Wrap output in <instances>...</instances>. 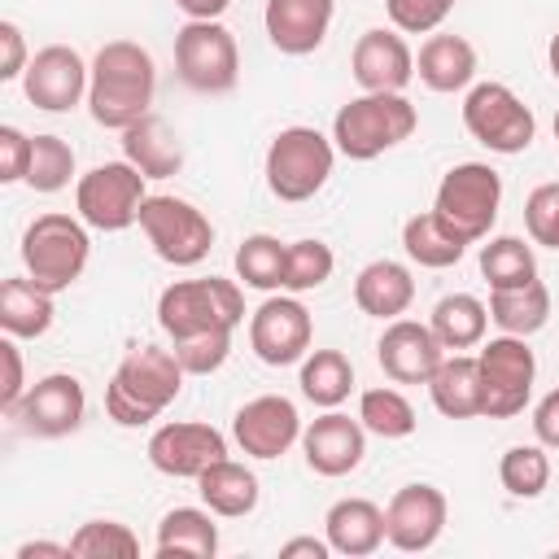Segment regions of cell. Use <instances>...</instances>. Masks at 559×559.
I'll return each instance as SVG.
<instances>
[{"label": "cell", "instance_id": "13", "mask_svg": "<svg viewBox=\"0 0 559 559\" xmlns=\"http://www.w3.org/2000/svg\"><path fill=\"white\" fill-rule=\"evenodd\" d=\"M314 341V319L297 301V293H271L253 314H249V349L266 367H293L310 354Z\"/></svg>", "mask_w": 559, "mask_h": 559}, {"label": "cell", "instance_id": "50", "mask_svg": "<svg viewBox=\"0 0 559 559\" xmlns=\"http://www.w3.org/2000/svg\"><path fill=\"white\" fill-rule=\"evenodd\" d=\"M175 9L188 17V22H214L231 9V0H175Z\"/></svg>", "mask_w": 559, "mask_h": 559}, {"label": "cell", "instance_id": "10", "mask_svg": "<svg viewBox=\"0 0 559 559\" xmlns=\"http://www.w3.org/2000/svg\"><path fill=\"white\" fill-rule=\"evenodd\" d=\"M175 70L179 83L201 96H223L240 79V48L236 35L214 22H183L175 31Z\"/></svg>", "mask_w": 559, "mask_h": 559}, {"label": "cell", "instance_id": "33", "mask_svg": "<svg viewBox=\"0 0 559 559\" xmlns=\"http://www.w3.org/2000/svg\"><path fill=\"white\" fill-rule=\"evenodd\" d=\"M402 249H406V258L415 266L445 271V266H454L467 253V240L459 231H450L432 210H424V214H411L402 223Z\"/></svg>", "mask_w": 559, "mask_h": 559}, {"label": "cell", "instance_id": "41", "mask_svg": "<svg viewBox=\"0 0 559 559\" xmlns=\"http://www.w3.org/2000/svg\"><path fill=\"white\" fill-rule=\"evenodd\" d=\"M70 179H74V148L61 135H35L26 183L35 192H61Z\"/></svg>", "mask_w": 559, "mask_h": 559}, {"label": "cell", "instance_id": "27", "mask_svg": "<svg viewBox=\"0 0 559 559\" xmlns=\"http://www.w3.org/2000/svg\"><path fill=\"white\" fill-rule=\"evenodd\" d=\"M153 555L162 559H214L218 555V524L214 511L201 507H175L157 520V537H153Z\"/></svg>", "mask_w": 559, "mask_h": 559}, {"label": "cell", "instance_id": "45", "mask_svg": "<svg viewBox=\"0 0 559 559\" xmlns=\"http://www.w3.org/2000/svg\"><path fill=\"white\" fill-rule=\"evenodd\" d=\"M31 144L35 135H26L22 127H0V183H26L31 170Z\"/></svg>", "mask_w": 559, "mask_h": 559}, {"label": "cell", "instance_id": "47", "mask_svg": "<svg viewBox=\"0 0 559 559\" xmlns=\"http://www.w3.org/2000/svg\"><path fill=\"white\" fill-rule=\"evenodd\" d=\"M26 66H31V57H26L22 26L17 22H0V79L13 83V79L26 74Z\"/></svg>", "mask_w": 559, "mask_h": 559}, {"label": "cell", "instance_id": "1", "mask_svg": "<svg viewBox=\"0 0 559 559\" xmlns=\"http://www.w3.org/2000/svg\"><path fill=\"white\" fill-rule=\"evenodd\" d=\"M157 96V66L148 48L135 39H109L92 57V83H87V109L92 122L105 131H127L144 114H153Z\"/></svg>", "mask_w": 559, "mask_h": 559}, {"label": "cell", "instance_id": "51", "mask_svg": "<svg viewBox=\"0 0 559 559\" xmlns=\"http://www.w3.org/2000/svg\"><path fill=\"white\" fill-rule=\"evenodd\" d=\"M13 559H74V555H70V542H22Z\"/></svg>", "mask_w": 559, "mask_h": 559}, {"label": "cell", "instance_id": "34", "mask_svg": "<svg viewBox=\"0 0 559 559\" xmlns=\"http://www.w3.org/2000/svg\"><path fill=\"white\" fill-rule=\"evenodd\" d=\"M297 384H301L306 402H314L323 411H336L349 397V389H354V362L341 349H310L301 358Z\"/></svg>", "mask_w": 559, "mask_h": 559}, {"label": "cell", "instance_id": "18", "mask_svg": "<svg viewBox=\"0 0 559 559\" xmlns=\"http://www.w3.org/2000/svg\"><path fill=\"white\" fill-rule=\"evenodd\" d=\"M445 515H450V502L437 485H428V480L402 485L384 507V537L393 550L419 555V550L437 546V537L445 533Z\"/></svg>", "mask_w": 559, "mask_h": 559}, {"label": "cell", "instance_id": "42", "mask_svg": "<svg viewBox=\"0 0 559 559\" xmlns=\"http://www.w3.org/2000/svg\"><path fill=\"white\" fill-rule=\"evenodd\" d=\"M175 358L183 362L188 376H214L227 354H231V328H218V332H197V336H183V341H170Z\"/></svg>", "mask_w": 559, "mask_h": 559}, {"label": "cell", "instance_id": "40", "mask_svg": "<svg viewBox=\"0 0 559 559\" xmlns=\"http://www.w3.org/2000/svg\"><path fill=\"white\" fill-rule=\"evenodd\" d=\"M336 271V253L323 240H293L284 258V293H310L323 288Z\"/></svg>", "mask_w": 559, "mask_h": 559}, {"label": "cell", "instance_id": "23", "mask_svg": "<svg viewBox=\"0 0 559 559\" xmlns=\"http://www.w3.org/2000/svg\"><path fill=\"white\" fill-rule=\"evenodd\" d=\"M476 48L472 39L463 35H445V31H432L424 44H419V57H415V74L428 92H467L476 83Z\"/></svg>", "mask_w": 559, "mask_h": 559}, {"label": "cell", "instance_id": "11", "mask_svg": "<svg viewBox=\"0 0 559 559\" xmlns=\"http://www.w3.org/2000/svg\"><path fill=\"white\" fill-rule=\"evenodd\" d=\"M140 231L166 266H197L214 249V223L192 201L170 192H148V201L140 205Z\"/></svg>", "mask_w": 559, "mask_h": 559}, {"label": "cell", "instance_id": "24", "mask_svg": "<svg viewBox=\"0 0 559 559\" xmlns=\"http://www.w3.org/2000/svg\"><path fill=\"white\" fill-rule=\"evenodd\" d=\"M323 537H328L332 555L367 559L389 542L384 537V511L371 498H341L323 515Z\"/></svg>", "mask_w": 559, "mask_h": 559}, {"label": "cell", "instance_id": "26", "mask_svg": "<svg viewBox=\"0 0 559 559\" xmlns=\"http://www.w3.org/2000/svg\"><path fill=\"white\" fill-rule=\"evenodd\" d=\"M122 157H127L144 179H170V175H179V166H183V144H179V135L170 131L166 118L144 114L140 122H131V127L122 131Z\"/></svg>", "mask_w": 559, "mask_h": 559}, {"label": "cell", "instance_id": "32", "mask_svg": "<svg viewBox=\"0 0 559 559\" xmlns=\"http://www.w3.org/2000/svg\"><path fill=\"white\" fill-rule=\"evenodd\" d=\"M428 328H432L437 341H441L445 349H454V354L476 349V345L485 341V332H489V306H485L480 297H472V293H445V297L432 306Z\"/></svg>", "mask_w": 559, "mask_h": 559}, {"label": "cell", "instance_id": "15", "mask_svg": "<svg viewBox=\"0 0 559 559\" xmlns=\"http://www.w3.org/2000/svg\"><path fill=\"white\" fill-rule=\"evenodd\" d=\"M87 83H92V66L70 44L39 48L22 74L26 100L44 114H70L74 105H87Z\"/></svg>", "mask_w": 559, "mask_h": 559}, {"label": "cell", "instance_id": "19", "mask_svg": "<svg viewBox=\"0 0 559 559\" xmlns=\"http://www.w3.org/2000/svg\"><path fill=\"white\" fill-rule=\"evenodd\" d=\"M450 349L419 319H389L376 341V362L393 384H428Z\"/></svg>", "mask_w": 559, "mask_h": 559}, {"label": "cell", "instance_id": "14", "mask_svg": "<svg viewBox=\"0 0 559 559\" xmlns=\"http://www.w3.org/2000/svg\"><path fill=\"white\" fill-rule=\"evenodd\" d=\"M83 411H87V393H83V380L70 376V371H48L44 380H35L22 402L13 406V424L26 432V437H70L79 424H83Z\"/></svg>", "mask_w": 559, "mask_h": 559}, {"label": "cell", "instance_id": "43", "mask_svg": "<svg viewBox=\"0 0 559 559\" xmlns=\"http://www.w3.org/2000/svg\"><path fill=\"white\" fill-rule=\"evenodd\" d=\"M528 240L542 249H559V183H537L524 201Z\"/></svg>", "mask_w": 559, "mask_h": 559}, {"label": "cell", "instance_id": "8", "mask_svg": "<svg viewBox=\"0 0 559 559\" xmlns=\"http://www.w3.org/2000/svg\"><path fill=\"white\" fill-rule=\"evenodd\" d=\"M148 201V179L122 157L100 162L74 183V210L92 231H127L140 223V205Z\"/></svg>", "mask_w": 559, "mask_h": 559}, {"label": "cell", "instance_id": "25", "mask_svg": "<svg viewBox=\"0 0 559 559\" xmlns=\"http://www.w3.org/2000/svg\"><path fill=\"white\" fill-rule=\"evenodd\" d=\"M415 301V275L411 266L393 262V258H376L354 275V306L371 319H402Z\"/></svg>", "mask_w": 559, "mask_h": 559}, {"label": "cell", "instance_id": "48", "mask_svg": "<svg viewBox=\"0 0 559 559\" xmlns=\"http://www.w3.org/2000/svg\"><path fill=\"white\" fill-rule=\"evenodd\" d=\"M533 437L546 450H559V389H550L537 406H533Z\"/></svg>", "mask_w": 559, "mask_h": 559}, {"label": "cell", "instance_id": "35", "mask_svg": "<svg viewBox=\"0 0 559 559\" xmlns=\"http://www.w3.org/2000/svg\"><path fill=\"white\" fill-rule=\"evenodd\" d=\"M480 275L489 280V288H520V284L537 280L533 240H520V236H485V245H480Z\"/></svg>", "mask_w": 559, "mask_h": 559}, {"label": "cell", "instance_id": "5", "mask_svg": "<svg viewBox=\"0 0 559 559\" xmlns=\"http://www.w3.org/2000/svg\"><path fill=\"white\" fill-rule=\"evenodd\" d=\"M332 166H336L332 135H323L319 127H301L297 122V127H284L266 144L262 175H266V188H271L275 201L301 205V201L323 192V183L332 179Z\"/></svg>", "mask_w": 559, "mask_h": 559}, {"label": "cell", "instance_id": "39", "mask_svg": "<svg viewBox=\"0 0 559 559\" xmlns=\"http://www.w3.org/2000/svg\"><path fill=\"white\" fill-rule=\"evenodd\" d=\"M70 555L74 559H135L140 537L122 520H87L70 537Z\"/></svg>", "mask_w": 559, "mask_h": 559}, {"label": "cell", "instance_id": "30", "mask_svg": "<svg viewBox=\"0 0 559 559\" xmlns=\"http://www.w3.org/2000/svg\"><path fill=\"white\" fill-rule=\"evenodd\" d=\"M197 493H201V502H205L218 520H240V515H249V511L258 507L262 485H258V476H253L245 463L218 459V463H210V467L197 476Z\"/></svg>", "mask_w": 559, "mask_h": 559}, {"label": "cell", "instance_id": "31", "mask_svg": "<svg viewBox=\"0 0 559 559\" xmlns=\"http://www.w3.org/2000/svg\"><path fill=\"white\" fill-rule=\"evenodd\" d=\"M489 323L507 336H533L550 323V288L528 280L520 288H489Z\"/></svg>", "mask_w": 559, "mask_h": 559}, {"label": "cell", "instance_id": "37", "mask_svg": "<svg viewBox=\"0 0 559 559\" xmlns=\"http://www.w3.org/2000/svg\"><path fill=\"white\" fill-rule=\"evenodd\" d=\"M358 419H362V428L367 432H376V437H384V441H397V437H411L415 432V406H411V397L402 393V389H389V384H380V389H367L362 397H358Z\"/></svg>", "mask_w": 559, "mask_h": 559}, {"label": "cell", "instance_id": "53", "mask_svg": "<svg viewBox=\"0 0 559 559\" xmlns=\"http://www.w3.org/2000/svg\"><path fill=\"white\" fill-rule=\"evenodd\" d=\"M555 140H559V114H555Z\"/></svg>", "mask_w": 559, "mask_h": 559}, {"label": "cell", "instance_id": "20", "mask_svg": "<svg viewBox=\"0 0 559 559\" xmlns=\"http://www.w3.org/2000/svg\"><path fill=\"white\" fill-rule=\"evenodd\" d=\"M349 70L362 92H406V83L415 79V52L402 39V31L371 26L358 35L349 52Z\"/></svg>", "mask_w": 559, "mask_h": 559}, {"label": "cell", "instance_id": "29", "mask_svg": "<svg viewBox=\"0 0 559 559\" xmlns=\"http://www.w3.org/2000/svg\"><path fill=\"white\" fill-rule=\"evenodd\" d=\"M57 293L39 288L31 275H9L0 284V328L4 336H17V341H35L52 328L57 319V306H52Z\"/></svg>", "mask_w": 559, "mask_h": 559}, {"label": "cell", "instance_id": "4", "mask_svg": "<svg viewBox=\"0 0 559 559\" xmlns=\"http://www.w3.org/2000/svg\"><path fill=\"white\" fill-rule=\"evenodd\" d=\"M87 231L92 227L79 214H61V210L31 218L22 231V249H17L26 275L48 293H66L70 284H79V275L87 271V258H92Z\"/></svg>", "mask_w": 559, "mask_h": 559}, {"label": "cell", "instance_id": "16", "mask_svg": "<svg viewBox=\"0 0 559 559\" xmlns=\"http://www.w3.org/2000/svg\"><path fill=\"white\" fill-rule=\"evenodd\" d=\"M144 454H148L153 472L175 476V480H197L210 463L227 459V437H223L214 424L179 419V424H162V428H153Z\"/></svg>", "mask_w": 559, "mask_h": 559}, {"label": "cell", "instance_id": "49", "mask_svg": "<svg viewBox=\"0 0 559 559\" xmlns=\"http://www.w3.org/2000/svg\"><path fill=\"white\" fill-rule=\"evenodd\" d=\"M297 555H306V559H328L332 546H328V537H288V542L280 546V559H297Z\"/></svg>", "mask_w": 559, "mask_h": 559}, {"label": "cell", "instance_id": "36", "mask_svg": "<svg viewBox=\"0 0 559 559\" xmlns=\"http://www.w3.org/2000/svg\"><path fill=\"white\" fill-rule=\"evenodd\" d=\"M284 258H288V245L280 236H266V231H253L240 240L236 249V275L245 288H258V293H284Z\"/></svg>", "mask_w": 559, "mask_h": 559}, {"label": "cell", "instance_id": "21", "mask_svg": "<svg viewBox=\"0 0 559 559\" xmlns=\"http://www.w3.org/2000/svg\"><path fill=\"white\" fill-rule=\"evenodd\" d=\"M301 454L314 476H349L367 454V428L362 419H349L341 411H323L301 428Z\"/></svg>", "mask_w": 559, "mask_h": 559}, {"label": "cell", "instance_id": "3", "mask_svg": "<svg viewBox=\"0 0 559 559\" xmlns=\"http://www.w3.org/2000/svg\"><path fill=\"white\" fill-rule=\"evenodd\" d=\"M419 127V109L406 100V92H362L345 100L332 118V144L349 162H371L402 140H411Z\"/></svg>", "mask_w": 559, "mask_h": 559}, {"label": "cell", "instance_id": "6", "mask_svg": "<svg viewBox=\"0 0 559 559\" xmlns=\"http://www.w3.org/2000/svg\"><path fill=\"white\" fill-rule=\"evenodd\" d=\"M245 323V293L236 280L223 275H201V280H175L157 297V328L170 341L197 336V332H218V328H240Z\"/></svg>", "mask_w": 559, "mask_h": 559}, {"label": "cell", "instance_id": "28", "mask_svg": "<svg viewBox=\"0 0 559 559\" xmlns=\"http://www.w3.org/2000/svg\"><path fill=\"white\" fill-rule=\"evenodd\" d=\"M428 397L445 419H476L485 415V393H480V362L476 354H445L441 367L428 380Z\"/></svg>", "mask_w": 559, "mask_h": 559}, {"label": "cell", "instance_id": "2", "mask_svg": "<svg viewBox=\"0 0 559 559\" xmlns=\"http://www.w3.org/2000/svg\"><path fill=\"white\" fill-rule=\"evenodd\" d=\"M188 371L175 358V349L162 345H135L118 362V371L105 384V415L118 428H144L153 424L183 389Z\"/></svg>", "mask_w": 559, "mask_h": 559}, {"label": "cell", "instance_id": "17", "mask_svg": "<svg viewBox=\"0 0 559 559\" xmlns=\"http://www.w3.org/2000/svg\"><path fill=\"white\" fill-rule=\"evenodd\" d=\"M231 441L249 454V459H280L301 441V415L293 406V397L284 393H262L253 402H245L231 415Z\"/></svg>", "mask_w": 559, "mask_h": 559}, {"label": "cell", "instance_id": "7", "mask_svg": "<svg viewBox=\"0 0 559 559\" xmlns=\"http://www.w3.org/2000/svg\"><path fill=\"white\" fill-rule=\"evenodd\" d=\"M502 210V175L489 162H459L441 175L437 197H432V214L459 231L467 245L485 240L498 223Z\"/></svg>", "mask_w": 559, "mask_h": 559}, {"label": "cell", "instance_id": "44", "mask_svg": "<svg viewBox=\"0 0 559 559\" xmlns=\"http://www.w3.org/2000/svg\"><path fill=\"white\" fill-rule=\"evenodd\" d=\"M454 4L459 0H384V13L393 22V31H402V35H432L450 17Z\"/></svg>", "mask_w": 559, "mask_h": 559}, {"label": "cell", "instance_id": "9", "mask_svg": "<svg viewBox=\"0 0 559 559\" xmlns=\"http://www.w3.org/2000/svg\"><path fill=\"white\" fill-rule=\"evenodd\" d=\"M463 127L476 144H485L489 153L515 157L537 140V118L533 109L507 87V83H472L463 96Z\"/></svg>", "mask_w": 559, "mask_h": 559}, {"label": "cell", "instance_id": "22", "mask_svg": "<svg viewBox=\"0 0 559 559\" xmlns=\"http://www.w3.org/2000/svg\"><path fill=\"white\" fill-rule=\"evenodd\" d=\"M336 17V0H266L262 9V26L271 48H280L284 57H310Z\"/></svg>", "mask_w": 559, "mask_h": 559}, {"label": "cell", "instance_id": "46", "mask_svg": "<svg viewBox=\"0 0 559 559\" xmlns=\"http://www.w3.org/2000/svg\"><path fill=\"white\" fill-rule=\"evenodd\" d=\"M0 362H4V384H0V411L13 415V406L22 402V393L31 389L26 384V367H22V349H17V336H4L0 341Z\"/></svg>", "mask_w": 559, "mask_h": 559}, {"label": "cell", "instance_id": "52", "mask_svg": "<svg viewBox=\"0 0 559 559\" xmlns=\"http://www.w3.org/2000/svg\"><path fill=\"white\" fill-rule=\"evenodd\" d=\"M546 61H550V74H555V83H559V31L550 35V48H546Z\"/></svg>", "mask_w": 559, "mask_h": 559}, {"label": "cell", "instance_id": "12", "mask_svg": "<svg viewBox=\"0 0 559 559\" xmlns=\"http://www.w3.org/2000/svg\"><path fill=\"white\" fill-rule=\"evenodd\" d=\"M480 393H485V415L489 419H511L528 406L533 380H537V358L528 349V336H493L480 341Z\"/></svg>", "mask_w": 559, "mask_h": 559}, {"label": "cell", "instance_id": "38", "mask_svg": "<svg viewBox=\"0 0 559 559\" xmlns=\"http://www.w3.org/2000/svg\"><path fill=\"white\" fill-rule=\"evenodd\" d=\"M498 480L511 498H542L546 485H550V454L542 441L533 445H511L502 459H498Z\"/></svg>", "mask_w": 559, "mask_h": 559}]
</instances>
